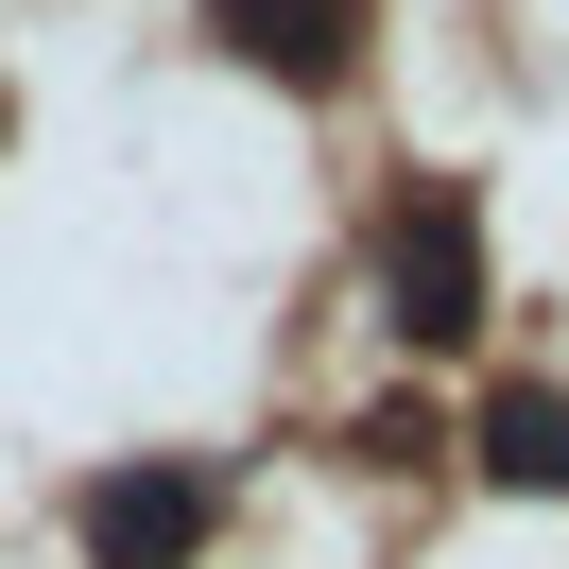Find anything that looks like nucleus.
<instances>
[{
    "instance_id": "1",
    "label": "nucleus",
    "mask_w": 569,
    "mask_h": 569,
    "mask_svg": "<svg viewBox=\"0 0 569 569\" xmlns=\"http://www.w3.org/2000/svg\"><path fill=\"white\" fill-rule=\"evenodd\" d=\"M380 311H397V346H466L483 328V208L466 190H397L380 208Z\"/></svg>"
},
{
    "instance_id": "4",
    "label": "nucleus",
    "mask_w": 569,
    "mask_h": 569,
    "mask_svg": "<svg viewBox=\"0 0 569 569\" xmlns=\"http://www.w3.org/2000/svg\"><path fill=\"white\" fill-rule=\"evenodd\" d=\"M466 466L518 500H569V380H500L483 415H466Z\"/></svg>"
},
{
    "instance_id": "2",
    "label": "nucleus",
    "mask_w": 569,
    "mask_h": 569,
    "mask_svg": "<svg viewBox=\"0 0 569 569\" xmlns=\"http://www.w3.org/2000/svg\"><path fill=\"white\" fill-rule=\"evenodd\" d=\"M70 535H87V569H190V552L224 535V483H208V466H173V449H139V466H87Z\"/></svg>"
},
{
    "instance_id": "3",
    "label": "nucleus",
    "mask_w": 569,
    "mask_h": 569,
    "mask_svg": "<svg viewBox=\"0 0 569 569\" xmlns=\"http://www.w3.org/2000/svg\"><path fill=\"white\" fill-rule=\"evenodd\" d=\"M224 36H242V70H277L293 104H328V87L362 70V0H224Z\"/></svg>"
},
{
    "instance_id": "5",
    "label": "nucleus",
    "mask_w": 569,
    "mask_h": 569,
    "mask_svg": "<svg viewBox=\"0 0 569 569\" xmlns=\"http://www.w3.org/2000/svg\"><path fill=\"white\" fill-rule=\"evenodd\" d=\"M0 139H18V87H0Z\"/></svg>"
}]
</instances>
